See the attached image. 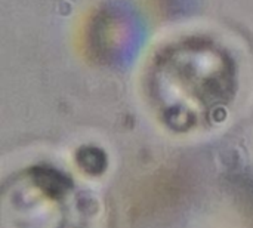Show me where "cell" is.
Listing matches in <instances>:
<instances>
[]
</instances>
